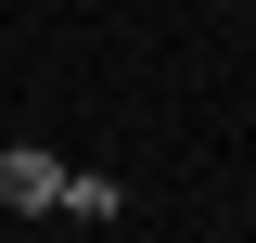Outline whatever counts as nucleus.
I'll use <instances>...</instances> for the list:
<instances>
[{
	"mask_svg": "<svg viewBox=\"0 0 256 243\" xmlns=\"http://www.w3.org/2000/svg\"><path fill=\"white\" fill-rule=\"evenodd\" d=\"M52 205H64V154L13 141V154H0V218H52Z\"/></svg>",
	"mask_w": 256,
	"mask_h": 243,
	"instance_id": "f257e3e1",
	"label": "nucleus"
},
{
	"mask_svg": "<svg viewBox=\"0 0 256 243\" xmlns=\"http://www.w3.org/2000/svg\"><path fill=\"white\" fill-rule=\"evenodd\" d=\"M52 218H128V192L102 180V166H64V205H52Z\"/></svg>",
	"mask_w": 256,
	"mask_h": 243,
	"instance_id": "f03ea898",
	"label": "nucleus"
}]
</instances>
